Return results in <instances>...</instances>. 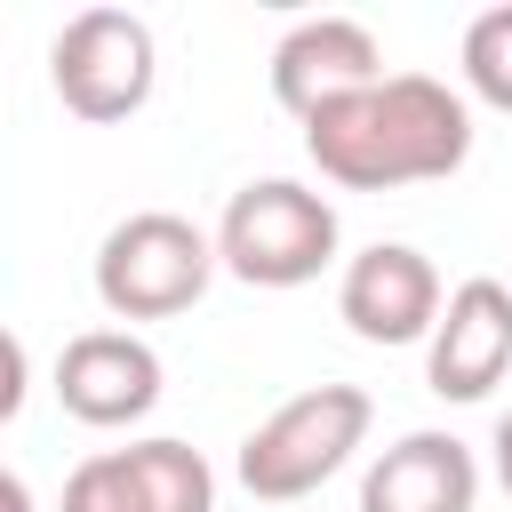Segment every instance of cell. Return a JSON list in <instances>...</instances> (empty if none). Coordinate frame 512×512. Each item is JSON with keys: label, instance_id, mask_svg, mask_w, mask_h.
<instances>
[{"label": "cell", "instance_id": "1", "mask_svg": "<svg viewBox=\"0 0 512 512\" xmlns=\"http://www.w3.org/2000/svg\"><path fill=\"white\" fill-rule=\"evenodd\" d=\"M304 152L344 192L440 184L472 160V104L432 72H384L376 88L304 120Z\"/></svg>", "mask_w": 512, "mask_h": 512}, {"label": "cell", "instance_id": "2", "mask_svg": "<svg viewBox=\"0 0 512 512\" xmlns=\"http://www.w3.org/2000/svg\"><path fill=\"white\" fill-rule=\"evenodd\" d=\"M368 424H376V400L360 384H312L240 440L232 472L256 504H304L320 480L352 464V448H368Z\"/></svg>", "mask_w": 512, "mask_h": 512}, {"label": "cell", "instance_id": "3", "mask_svg": "<svg viewBox=\"0 0 512 512\" xmlns=\"http://www.w3.org/2000/svg\"><path fill=\"white\" fill-rule=\"evenodd\" d=\"M216 272H224L216 232H200L176 208H136L96 248V304L112 320H176L208 296Z\"/></svg>", "mask_w": 512, "mask_h": 512}, {"label": "cell", "instance_id": "4", "mask_svg": "<svg viewBox=\"0 0 512 512\" xmlns=\"http://www.w3.org/2000/svg\"><path fill=\"white\" fill-rule=\"evenodd\" d=\"M216 256L248 288H304L336 264V200L296 176H256L224 200Z\"/></svg>", "mask_w": 512, "mask_h": 512}, {"label": "cell", "instance_id": "5", "mask_svg": "<svg viewBox=\"0 0 512 512\" xmlns=\"http://www.w3.org/2000/svg\"><path fill=\"white\" fill-rule=\"evenodd\" d=\"M48 80L64 96L72 120H128L152 104V80H160V48H152V24L128 16V8H80L56 40H48Z\"/></svg>", "mask_w": 512, "mask_h": 512}, {"label": "cell", "instance_id": "6", "mask_svg": "<svg viewBox=\"0 0 512 512\" xmlns=\"http://www.w3.org/2000/svg\"><path fill=\"white\" fill-rule=\"evenodd\" d=\"M336 312H344V328H352L360 344H432L448 296H440V272H432L424 248L376 240V248H360V256L344 264Z\"/></svg>", "mask_w": 512, "mask_h": 512}, {"label": "cell", "instance_id": "7", "mask_svg": "<svg viewBox=\"0 0 512 512\" xmlns=\"http://www.w3.org/2000/svg\"><path fill=\"white\" fill-rule=\"evenodd\" d=\"M56 400L72 424H96V432L144 424L160 408V352L136 328H80L56 352Z\"/></svg>", "mask_w": 512, "mask_h": 512}, {"label": "cell", "instance_id": "8", "mask_svg": "<svg viewBox=\"0 0 512 512\" xmlns=\"http://www.w3.org/2000/svg\"><path fill=\"white\" fill-rule=\"evenodd\" d=\"M512 376V288L472 272L464 288H448V312L424 344V384L440 400H488Z\"/></svg>", "mask_w": 512, "mask_h": 512}, {"label": "cell", "instance_id": "9", "mask_svg": "<svg viewBox=\"0 0 512 512\" xmlns=\"http://www.w3.org/2000/svg\"><path fill=\"white\" fill-rule=\"evenodd\" d=\"M376 80H384V48H376V32L352 24V16H304V24L272 48V96H280V112H296V120H320L328 104H344V96H360V88H376Z\"/></svg>", "mask_w": 512, "mask_h": 512}, {"label": "cell", "instance_id": "10", "mask_svg": "<svg viewBox=\"0 0 512 512\" xmlns=\"http://www.w3.org/2000/svg\"><path fill=\"white\" fill-rule=\"evenodd\" d=\"M480 504V456L456 432H400L376 448L360 480V512H472Z\"/></svg>", "mask_w": 512, "mask_h": 512}, {"label": "cell", "instance_id": "11", "mask_svg": "<svg viewBox=\"0 0 512 512\" xmlns=\"http://www.w3.org/2000/svg\"><path fill=\"white\" fill-rule=\"evenodd\" d=\"M152 512H216V472L192 440H128L120 448Z\"/></svg>", "mask_w": 512, "mask_h": 512}, {"label": "cell", "instance_id": "12", "mask_svg": "<svg viewBox=\"0 0 512 512\" xmlns=\"http://www.w3.org/2000/svg\"><path fill=\"white\" fill-rule=\"evenodd\" d=\"M464 88L488 112H512V0L504 8H480L464 24Z\"/></svg>", "mask_w": 512, "mask_h": 512}, {"label": "cell", "instance_id": "13", "mask_svg": "<svg viewBox=\"0 0 512 512\" xmlns=\"http://www.w3.org/2000/svg\"><path fill=\"white\" fill-rule=\"evenodd\" d=\"M56 512H152V504H144V488H136L128 456H120V448H104V456H88V464H72V472H64V504H56Z\"/></svg>", "mask_w": 512, "mask_h": 512}, {"label": "cell", "instance_id": "14", "mask_svg": "<svg viewBox=\"0 0 512 512\" xmlns=\"http://www.w3.org/2000/svg\"><path fill=\"white\" fill-rule=\"evenodd\" d=\"M488 456H496V488L512 496V400L496 408V432H488Z\"/></svg>", "mask_w": 512, "mask_h": 512}, {"label": "cell", "instance_id": "15", "mask_svg": "<svg viewBox=\"0 0 512 512\" xmlns=\"http://www.w3.org/2000/svg\"><path fill=\"white\" fill-rule=\"evenodd\" d=\"M0 512H32V480L24 472H0Z\"/></svg>", "mask_w": 512, "mask_h": 512}]
</instances>
